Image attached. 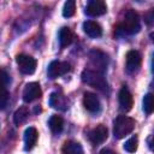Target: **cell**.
I'll use <instances>...</instances> for the list:
<instances>
[{"label":"cell","instance_id":"obj_17","mask_svg":"<svg viewBox=\"0 0 154 154\" xmlns=\"http://www.w3.org/2000/svg\"><path fill=\"white\" fill-rule=\"evenodd\" d=\"M28 117H29V108L25 107V106H22V107H19L14 112V114H13V122H14L16 125L19 126V125H22V124H24L26 122Z\"/></svg>","mask_w":154,"mask_h":154},{"label":"cell","instance_id":"obj_20","mask_svg":"<svg viewBox=\"0 0 154 154\" xmlns=\"http://www.w3.org/2000/svg\"><path fill=\"white\" fill-rule=\"evenodd\" d=\"M76 12V2L75 0H67L65 4H64V7H63V16L65 18H70L75 14Z\"/></svg>","mask_w":154,"mask_h":154},{"label":"cell","instance_id":"obj_12","mask_svg":"<svg viewBox=\"0 0 154 154\" xmlns=\"http://www.w3.org/2000/svg\"><path fill=\"white\" fill-rule=\"evenodd\" d=\"M38 138V132L34 126H29L24 131V149L25 150H31Z\"/></svg>","mask_w":154,"mask_h":154},{"label":"cell","instance_id":"obj_25","mask_svg":"<svg viewBox=\"0 0 154 154\" xmlns=\"http://www.w3.org/2000/svg\"><path fill=\"white\" fill-rule=\"evenodd\" d=\"M100 154H117L116 152H113L112 149H108V148H103L101 152H100Z\"/></svg>","mask_w":154,"mask_h":154},{"label":"cell","instance_id":"obj_21","mask_svg":"<svg viewBox=\"0 0 154 154\" xmlns=\"http://www.w3.org/2000/svg\"><path fill=\"white\" fill-rule=\"evenodd\" d=\"M137 147H138V138L137 136H132L130 137L125 143H124V149L129 153H135L137 150Z\"/></svg>","mask_w":154,"mask_h":154},{"label":"cell","instance_id":"obj_11","mask_svg":"<svg viewBox=\"0 0 154 154\" xmlns=\"http://www.w3.org/2000/svg\"><path fill=\"white\" fill-rule=\"evenodd\" d=\"M118 101H119V105H120V108L124 109L125 112L130 111L132 108V105H134V99H132V95L131 93L129 91V89L124 85L120 88L119 90V94H118Z\"/></svg>","mask_w":154,"mask_h":154},{"label":"cell","instance_id":"obj_24","mask_svg":"<svg viewBox=\"0 0 154 154\" xmlns=\"http://www.w3.org/2000/svg\"><path fill=\"white\" fill-rule=\"evenodd\" d=\"M152 20H153V11H150L148 14H147V19H146V22H147V24H152Z\"/></svg>","mask_w":154,"mask_h":154},{"label":"cell","instance_id":"obj_22","mask_svg":"<svg viewBox=\"0 0 154 154\" xmlns=\"http://www.w3.org/2000/svg\"><path fill=\"white\" fill-rule=\"evenodd\" d=\"M8 102V90L6 87H0V109H4Z\"/></svg>","mask_w":154,"mask_h":154},{"label":"cell","instance_id":"obj_23","mask_svg":"<svg viewBox=\"0 0 154 154\" xmlns=\"http://www.w3.org/2000/svg\"><path fill=\"white\" fill-rule=\"evenodd\" d=\"M10 82H11V78H10L8 73L5 70L0 69V87H6L7 88Z\"/></svg>","mask_w":154,"mask_h":154},{"label":"cell","instance_id":"obj_5","mask_svg":"<svg viewBox=\"0 0 154 154\" xmlns=\"http://www.w3.org/2000/svg\"><path fill=\"white\" fill-rule=\"evenodd\" d=\"M69 71H71V65L67 61L54 60L49 64V66L47 69V75L51 79H55L59 76H63V75L67 73Z\"/></svg>","mask_w":154,"mask_h":154},{"label":"cell","instance_id":"obj_8","mask_svg":"<svg viewBox=\"0 0 154 154\" xmlns=\"http://www.w3.org/2000/svg\"><path fill=\"white\" fill-rule=\"evenodd\" d=\"M42 91L40 88V84L37 82H30L24 87L23 90V100L25 102H31L41 96Z\"/></svg>","mask_w":154,"mask_h":154},{"label":"cell","instance_id":"obj_7","mask_svg":"<svg viewBox=\"0 0 154 154\" xmlns=\"http://www.w3.org/2000/svg\"><path fill=\"white\" fill-rule=\"evenodd\" d=\"M107 136H108L107 128L105 125L100 124V125L95 126L93 130H90V132L88 135V138L94 146H97V144H101L102 142H105L107 140Z\"/></svg>","mask_w":154,"mask_h":154},{"label":"cell","instance_id":"obj_4","mask_svg":"<svg viewBox=\"0 0 154 154\" xmlns=\"http://www.w3.org/2000/svg\"><path fill=\"white\" fill-rule=\"evenodd\" d=\"M16 61L19 71L24 75H32L37 66L36 59L28 54H18L16 57Z\"/></svg>","mask_w":154,"mask_h":154},{"label":"cell","instance_id":"obj_15","mask_svg":"<svg viewBox=\"0 0 154 154\" xmlns=\"http://www.w3.org/2000/svg\"><path fill=\"white\" fill-rule=\"evenodd\" d=\"M61 154H84L81 143L75 141H66L61 148Z\"/></svg>","mask_w":154,"mask_h":154},{"label":"cell","instance_id":"obj_3","mask_svg":"<svg viewBox=\"0 0 154 154\" xmlns=\"http://www.w3.org/2000/svg\"><path fill=\"white\" fill-rule=\"evenodd\" d=\"M82 81L96 89H99L100 91H106L108 88L107 81L105 79V77L99 72V71H94L90 69H85L82 72Z\"/></svg>","mask_w":154,"mask_h":154},{"label":"cell","instance_id":"obj_19","mask_svg":"<svg viewBox=\"0 0 154 154\" xmlns=\"http://www.w3.org/2000/svg\"><path fill=\"white\" fill-rule=\"evenodd\" d=\"M143 111L147 114H150L154 111V96L152 93L146 94L143 97Z\"/></svg>","mask_w":154,"mask_h":154},{"label":"cell","instance_id":"obj_1","mask_svg":"<svg viewBox=\"0 0 154 154\" xmlns=\"http://www.w3.org/2000/svg\"><path fill=\"white\" fill-rule=\"evenodd\" d=\"M141 29V23H140V17L135 10H128L124 17V20L122 24L117 26V30H122L123 34L128 35H134L137 34Z\"/></svg>","mask_w":154,"mask_h":154},{"label":"cell","instance_id":"obj_2","mask_svg":"<svg viewBox=\"0 0 154 154\" xmlns=\"http://www.w3.org/2000/svg\"><path fill=\"white\" fill-rule=\"evenodd\" d=\"M136 122L135 119L128 116H118L113 123V134L117 138H124L129 134H131L135 129Z\"/></svg>","mask_w":154,"mask_h":154},{"label":"cell","instance_id":"obj_14","mask_svg":"<svg viewBox=\"0 0 154 154\" xmlns=\"http://www.w3.org/2000/svg\"><path fill=\"white\" fill-rule=\"evenodd\" d=\"M48 102L52 107L61 109V111H65L69 107V101L66 100V97L64 95H61L59 93H52L51 96H49Z\"/></svg>","mask_w":154,"mask_h":154},{"label":"cell","instance_id":"obj_10","mask_svg":"<svg viewBox=\"0 0 154 154\" xmlns=\"http://www.w3.org/2000/svg\"><path fill=\"white\" fill-rule=\"evenodd\" d=\"M83 105L85 107L87 111H89L90 113H97L101 109V103L99 97L96 96V94L87 91L83 95Z\"/></svg>","mask_w":154,"mask_h":154},{"label":"cell","instance_id":"obj_6","mask_svg":"<svg viewBox=\"0 0 154 154\" xmlns=\"http://www.w3.org/2000/svg\"><path fill=\"white\" fill-rule=\"evenodd\" d=\"M142 63V57L140 52L131 49L126 53V63H125V69L129 73H135L140 70Z\"/></svg>","mask_w":154,"mask_h":154},{"label":"cell","instance_id":"obj_13","mask_svg":"<svg viewBox=\"0 0 154 154\" xmlns=\"http://www.w3.org/2000/svg\"><path fill=\"white\" fill-rule=\"evenodd\" d=\"M83 30L84 32L93 37V38H96V37H100L102 35V28L99 23L94 22V20H87L83 23Z\"/></svg>","mask_w":154,"mask_h":154},{"label":"cell","instance_id":"obj_9","mask_svg":"<svg viewBox=\"0 0 154 154\" xmlns=\"http://www.w3.org/2000/svg\"><path fill=\"white\" fill-rule=\"evenodd\" d=\"M107 11V6L102 0H91L87 4L85 13L90 17H99L105 14Z\"/></svg>","mask_w":154,"mask_h":154},{"label":"cell","instance_id":"obj_18","mask_svg":"<svg viewBox=\"0 0 154 154\" xmlns=\"http://www.w3.org/2000/svg\"><path fill=\"white\" fill-rule=\"evenodd\" d=\"M48 126L54 134H59V132H61V130L64 128V120L60 116L53 114L48 120Z\"/></svg>","mask_w":154,"mask_h":154},{"label":"cell","instance_id":"obj_16","mask_svg":"<svg viewBox=\"0 0 154 154\" xmlns=\"http://www.w3.org/2000/svg\"><path fill=\"white\" fill-rule=\"evenodd\" d=\"M72 38H73L72 31L67 26H63L59 30V43H60V47L61 48L67 47L72 42Z\"/></svg>","mask_w":154,"mask_h":154}]
</instances>
